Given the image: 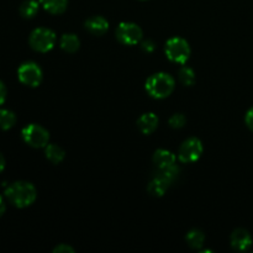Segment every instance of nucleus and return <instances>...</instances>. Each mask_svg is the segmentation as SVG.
I'll return each instance as SVG.
<instances>
[{"instance_id": "1", "label": "nucleus", "mask_w": 253, "mask_h": 253, "mask_svg": "<svg viewBox=\"0 0 253 253\" xmlns=\"http://www.w3.org/2000/svg\"><path fill=\"white\" fill-rule=\"evenodd\" d=\"M5 197L14 207L22 209V208H27L34 204L37 197V192L34 184L19 180V182L11 183L5 189Z\"/></svg>"}, {"instance_id": "2", "label": "nucleus", "mask_w": 253, "mask_h": 253, "mask_svg": "<svg viewBox=\"0 0 253 253\" xmlns=\"http://www.w3.org/2000/svg\"><path fill=\"white\" fill-rule=\"evenodd\" d=\"M175 86V81L170 74L160 72L152 74L146 81L145 88L147 93L155 99H165L173 93Z\"/></svg>"}, {"instance_id": "3", "label": "nucleus", "mask_w": 253, "mask_h": 253, "mask_svg": "<svg viewBox=\"0 0 253 253\" xmlns=\"http://www.w3.org/2000/svg\"><path fill=\"white\" fill-rule=\"evenodd\" d=\"M57 41L56 34L52 30L46 29V27H39L35 29L30 35V46L32 49L36 52H41V53H46V52L51 51L54 47Z\"/></svg>"}, {"instance_id": "4", "label": "nucleus", "mask_w": 253, "mask_h": 253, "mask_svg": "<svg viewBox=\"0 0 253 253\" xmlns=\"http://www.w3.org/2000/svg\"><path fill=\"white\" fill-rule=\"evenodd\" d=\"M165 51L168 59H170L174 63L184 64L190 57L189 43L187 42V40L178 36L172 37L166 42Z\"/></svg>"}, {"instance_id": "5", "label": "nucleus", "mask_w": 253, "mask_h": 253, "mask_svg": "<svg viewBox=\"0 0 253 253\" xmlns=\"http://www.w3.org/2000/svg\"><path fill=\"white\" fill-rule=\"evenodd\" d=\"M22 138L29 146L34 148H43L48 145L49 133L41 125L30 124L22 128Z\"/></svg>"}, {"instance_id": "6", "label": "nucleus", "mask_w": 253, "mask_h": 253, "mask_svg": "<svg viewBox=\"0 0 253 253\" xmlns=\"http://www.w3.org/2000/svg\"><path fill=\"white\" fill-rule=\"evenodd\" d=\"M143 32L137 24L121 22L116 29V39L126 46H135L142 40Z\"/></svg>"}, {"instance_id": "7", "label": "nucleus", "mask_w": 253, "mask_h": 253, "mask_svg": "<svg viewBox=\"0 0 253 253\" xmlns=\"http://www.w3.org/2000/svg\"><path fill=\"white\" fill-rule=\"evenodd\" d=\"M17 77L19 81L22 84L27 86H39L41 84L42 78H43V73L40 66L35 62H26L22 63L17 69Z\"/></svg>"}, {"instance_id": "8", "label": "nucleus", "mask_w": 253, "mask_h": 253, "mask_svg": "<svg viewBox=\"0 0 253 253\" xmlns=\"http://www.w3.org/2000/svg\"><path fill=\"white\" fill-rule=\"evenodd\" d=\"M203 153V143L199 138L190 137L182 143L178 151V158L183 163H193L200 158Z\"/></svg>"}, {"instance_id": "9", "label": "nucleus", "mask_w": 253, "mask_h": 253, "mask_svg": "<svg viewBox=\"0 0 253 253\" xmlns=\"http://www.w3.org/2000/svg\"><path fill=\"white\" fill-rule=\"evenodd\" d=\"M231 247L236 251H247L252 246V236L247 230L236 229L230 237Z\"/></svg>"}, {"instance_id": "10", "label": "nucleus", "mask_w": 253, "mask_h": 253, "mask_svg": "<svg viewBox=\"0 0 253 253\" xmlns=\"http://www.w3.org/2000/svg\"><path fill=\"white\" fill-rule=\"evenodd\" d=\"M85 29L88 30L90 34L95 35V36H101V35H104L108 31L109 22L108 20L103 16L89 17L85 21Z\"/></svg>"}, {"instance_id": "11", "label": "nucleus", "mask_w": 253, "mask_h": 253, "mask_svg": "<svg viewBox=\"0 0 253 253\" xmlns=\"http://www.w3.org/2000/svg\"><path fill=\"white\" fill-rule=\"evenodd\" d=\"M137 126L140 131L145 135H150V133L155 132L156 128L158 127V118L153 113L143 114L140 116L137 120Z\"/></svg>"}, {"instance_id": "12", "label": "nucleus", "mask_w": 253, "mask_h": 253, "mask_svg": "<svg viewBox=\"0 0 253 253\" xmlns=\"http://www.w3.org/2000/svg\"><path fill=\"white\" fill-rule=\"evenodd\" d=\"M175 155L168 150H157L153 155V163L157 168H166L175 165Z\"/></svg>"}, {"instance_id": "13", "label": "nucleus", "mask_w": 253, "mask_h": 253, "mask_svg": "<svg viewBox=\"0 0 253 253\" xmlns=\"http://www.w3.org/2000/svg\"><path fill=\"white\" fill-rule=\"evenodd\" d=\"M40 4L49 14L58 15L66 11L68 0H40Z\"/></svg>"}, {"instance_id": "14", "label": "nucleus", "mask_w": 253, "mask_h": 253, "mask_svg": "<svg viewBox=\"0 0 253 253\" xmlns=\"http://www.w3.org/2000/svg\"><path fill=\"white\" fill-rule=\"evenodd\" d=\"M178 175H179V167L177 165H173L166 168H157V173H156L155 177L161 178L167 184L170 185L177 180Z\"/></svg>"}, {"instance_id": "15", "label": "nucleus", "mask_w": 253, "mask_h": 253, "mask_svg": "<svg viewBox=\"0 0 253 253\" xmlns=\"http://www.w3.org/2000/svg\"><path fill=\"white\" fill-rule=\"evenodd\" d=\"M61 48L67 53H74L79 49L81 41L74 34H66L61 37Z\"/></svg>"}, {"instance_id": "16", "label": "nucleus", "mask_w": 253, "mask_h": 253, "mask_svg": "<svg viewBox=\"0 0 253 253\" xmlns=\"http://www.w3.org/2000/svg\"><path fill=\"white\" fill-rule=\"evenodd\" d=\"M44 153H46L47 160H48L49 162L53 163V165L61 163L62 161L64 160V156H66L63 148L59 147L58 145H54V143L47 145L46 147H44Z\"/></svg>"}, {"instance_id": "17", "label": "nucleus", "mask_w": 253, "mask_h": 253, "mask_svg": "<svg viewBox=\"0 0 253 253\" xmlns=\"http://www.w3.org/2000/svg\"><path fill=\"white\" fill-rule=\"evenodd\" d=\"M168 188H169V184H167V183H166L165 180L161 179V178L155 177L150 182L147 189L148 193H150L151 195H153V197H162V195H165V193L167 192Z\"/></svg>"}, {"instance_id": "18", "label": "nucleus", "mask_w": 253, "mask_h": 253, "mask_svg": "<svg viewBox=\"0 0 253 253\" xmlns=\"http://www.w3.org/2000/svg\"><path fill=\"white\" fill-rule=\"evenodd\" d=\"M185 240H187L188 245H189L192 249L199 250V249H202L203 245H204L205 235H204V232L200 231V230L194 229V230H190V231L188 232Z\"/></svg>"}, {"instance_id": "19", "label": "nucleus", "mask_w": 253, "mask_h": 253, "mask_svg": "<svg viewBox=\"0 0 253 253\" xmlns=\"http://www.w3.org/2000/svg\"><path fill=\"white\" fill-rule=\"evenodd\" d=\"M40 4L36 0H25L21 5H20V15H21L24 19H32L34 16H36V14L39 12Z\"/></svg>"}, {"instance_id": "20", "label": "nucleus", "mask_w": 253, "mask_h": 253, "mask_svg": "<svg viewBox=\"0 0 253 253\" xmlns=\"http://www.w3.org/2000/svg\"><path fill=\"white\" fill-rule=\"evenodd\" d=\"M16 124V115L11 110L1 109L0 110V128L1 130H10Z\"/></svg>"}, {"instance_id": "21", "label": "nucleus", "mask_w": 253, "mask_h": 253, "mask_svg": "<svg viewBox=\"0 0 253 253\" xmlns=\"http://www.w3.org/2000/svg\"><path fill=\"white\" fill-rule=\"evenodd\" d=\"M178 78L183 85L190 86L195 83V73L189 67H182L178 73Z\"/></svg>"}, {"instance_id": "22", "label": "nucleus", "mask_w": 253, "mask_h": 253, "mask_svg": "<svg viewBox=\"0 0 253 253\" xmlns=\"http://www.w3.org/2000/svg\"><path fill=\"white\" fill-rule=\"evenodd\" d=\"M187 124V118L183 114H174L169 119V125L173 128H182Z\"/></svg>"}, {"instance_id": "23", "label": "nucleus", "mask_w": 253, "mask_h": 253, "mask_svg": "<svg viewBox=\"0 0 253 253\" xmlns=\"http://www.w3.org/2000/svg\"><path fill=\"white\" fill-rule=\"evenodd\" d=\"M54 253H73L74 252V249L73 247L68 246V245H64V244H61L59 246H57L56 249L53 250Z\"/></svg>"}, {"instance_id": "24", "label": "nucleus", "mask_w": 253, "mask_h": 253, "mask_svg": "<svg viewBox=\"0 0 253 253\" xmlns=\"http://www.w3.org/2000/svg\"><path fill=\"white\" fill-rule=\"evenodd\" d=\"M245 121H246L247 127H249L251 131H253V108L250 109V110L246 113Z\"/></svg>"}, {"instance_id": "25", "label": "nucleus", "mask_w": 253, "mask_h": 253, "mask_svg": "<svg viewBox=\"0 0 253 253\" xmlns=\"http://www.w3.org/2000/svg\"><path fill=\"white\" fill-rule=\"evenodd\" d=\"M6 86L0 81V105H2L5 103V100H6Z\"/></svg>"}, {"instance_id": "26", "label": "nucleus", "mask_w": 253, "mask_h": 253, "mask_svg": "<svg viewBox=\"0 0 253 253\" xmlns=\"http://www.w3.org/2000/svg\"><path fill=\"white\" fill-rule=\"evenodd\" d=\"M142 48L145 49L146 52H152L153 49H155V43H153L151 40H147V41H145L142 43Z\"/></svg>"}, {"instance_id": "27", "label": "nucleus", "mask_w": 253, "mask_h": 253, "mask_svg": "<svg viewBox=\"0 0 253 253\" xmlns=\"http://www.w3.org/2000/svg\"><path fill=\"white\" fill-rule=\"evenodd\" d=\"M5 209H6V207H5V202H4V199H2L1 195H0V216L4 214Z\"/></svg>"}, {"instance_id": "28", "label": "nucleus", "mask_w": 253, "mask_h": 253, "mask_svg": "<svg viewBox=\"0 0 253 253\" xmlns=\"http://www.w3.org/2000/svg\"><path fill=\"white\" fill-rule=\"evenodd\" d=\"M4 168H5V158H4V156L0 153V172H2V170H4Z\"/></svg>"}]
</instances>
